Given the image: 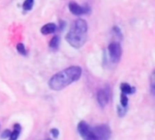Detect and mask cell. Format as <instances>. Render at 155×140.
Listing matches in <instances>:
<instances>
[{"label":"cell","mask_w":155,"mask_h":140,"mask_svg":"<svg viewBox=\"0 0 155 140\" xmlns=\"http://www.w3.org/2000/svg\"><path fill=\"white\" fill-rule=\"evenodd\" d=\"M51 134H52V136H53L54 138H58V136H59V131H58L57 129H51Z\"/></svg>","instance_id":"cell-18"},{"label":"cell","mask_w":155,"mask_h":140,"mask_svg":"<svg viewBox=\"0 0 155 140\" xmlns=\"http://www.w3.org/2000/svg\"><path fill=\"white\" fill-rule=\"evenodd\" d=\"M57 31V25L54 23H47L44 24L41 28V33L44 35H48L51 33H54Z\"/></svg>","instance_id":"cell-7"},{"label":"cell","mask_w":155,"mask_h":140,"mask_svg":"<svg viewBox=\"0 0 155 140\" xmlns=\"http://www.w3.org/2000/svg\"><path fill=\"white\" fill-rule=\"evenodd\" d=\"M127 112V108L122 107V106H118L117 107V113L120 117H124Z\"/></svg>","instance_id":"cell-14"},{"label":"cell","mask_w":155,"mask_h":140,"mask_svg":"<svg viewBox=\"0 0 155 140\" xmlns=\"http://www.w3.org/2000/svg\"><path fill=\"white\" fill-rule=\"evenodd\" d=\"M82 76V68L80 66H70L56 74L49 80V87L53 91H61L77 81Z\"/></svg>","instance_id":"cell-1"},{"label":"cell","mask_w":155,"mask_h":140,"mask_svg":"<svg viewBox=\"0 0 155 140\" xmlns=\"http://www.w3.org/2000/svg\"><path fill=\"white\" fill-rule=\"evenodd\" d=\"M46 140H51V139H46Z\"/></svg>","instance_id":"cell-19"},{"label":"cell","mask_w":155,"mask_h":140,"mask_svg":"<svg viewBox=\"0 0 155 140\" xmlns=\"http://www.w3.org/2000/svg\"><path fill=\"white\" fill-rule=\"evenodd\" d=\"M113 32H114V33L116 35V37H117V38H120V39H122V38H123V34H122L121 29H120L118 26H114V28H113Z\"/></svg>","instance_id":"cell-15"},{"label":"cell","mask_w":155,"mask_h":140,"mask_svg":"<svg viewBox=\"0 0 155 140\" xmlns=\"http://www.w3.org/2000/svg\"><path fill=\"white\" fill-rule=\"evenodd\" d=\"M10 134H11V131L9 129H5L3 131L2 135H1V138L2 139H6V138H9L10 137Z\"/></svg>","instance_id":"cell-16"},{"label":"cell","mask_w":155,"mask_h":140,"mask_svg":"<svg viewBox=\"0 0 155 140\" xmlns=\"http://www.w3.org/2000/svg\"><path fill=\"white\" fill-rule=\"evenodd\" d=\"M68 7H69V11L74 15H77V16L88 14L91 12V8L88 5H80L76 2H70Z\"/></svg>","instance_id":"cell-5"},{"label":"cell","mask_w":155,"mask_h":140,"mask_svg":"<svg viewBox=\"0 0 155 140\" xmlns=\"http://www.w3.org/2000/svg\"><path fill=\"white\" fill-rule=\"evenodd\" d=\"M121 106L124 108H127L128 106V97L124 93L121 94Z\"/></svg>","instance_id":"cell-13"},{"label":"cell","mask_w":155,"mask_h":140,"mask_svg":"<svg viewBox=\"0 0 155 140\" xmlns=\"http://www.w3.org/2000/svg\"><path fill=\"white\" fill-rule=\"evenodd\" d=\"M151 88H152V93H153V95H154V73H153V75H152V79H151Z\"/></svg>","instance_id":"cell-17"},{"label":"cell","mask_w":155,"mask_h":140,"mask_svg":"<svg viewBox=\"0 0 155 140\" xmlns=\"http://www.w3.org/2000/svg\"><path fill=\"white\" fill-rule=\"evenodd\" d=\"M21 130H22L21 126H20L19 124H17V123H16V124H15V125H14V130H13V132H11L10 137H9L8 140L18 139L19 136H20V133H21Z\"/></svg>","instance_id":"cell-9"},{"label":"cell","mask_w":155,"mask_h":140,"mask_svg":"<svg viewBox=\"0 0 155 140\" xmlns=\"http://www.w3.org/2000/svg\"><path fill=\"white\" fill-rule=\"evenodd\" d=\"M59 45H60V38H59V36L55 35L51 39V41L49 43V48L52 51H57L59 48Z\"/></svg>","instance_id":"cell-10"},{"label":"cell","mask_w":155,"mask_h":140,"mask_svg":"<svg viewBox=\"0 0 155 140\" xmlns=\"http://www.w3.org/2000/svg\"><path fill=\"white\" fill-rule=\"evenodd\" d=\"M121 91H122V93H124L125 95H130V94H134L135 92V88L126 82H124L121 84Z\"/></svg>","instance_id":"cell-8"},{"label":"cell","mask_w":155,"mask_h":140,"mask_svg":"<svg viewBox=\"0 0 155 140\" xmlns=\"http://www.w3.org/2000/svg\"><path fill=\"white\" fill-rule=\"evenodd\" d=\"M77 130L84 140H109L111 138V129L107 125L91 127L86 122L81 121Z\"/></svg>","instance_id":"cell-3"},{"label":"cell","mask_w":155,"mask_h":140,"mask_svg":"<svg viewBox=\"0 0 155 140\" xmlns=\"http://www.w3.org/2000/svg\"><path fill=\"white\" fill-rule=\"evenodd\" d=\"M16 50L17 52L21 54V55H26L27 54V51L25 47V44L22 43H19L16 44Z\"/></svg>","instance_id":"cell-12"},{"label":"cell","mask_w":155,"mask_h":140,"mask_svg":"<svg viewBox=\"0 0 155 140\" xmlns=\"http://www.w3.org/2000/svg\"><path fill=\"white\" fill-rule=\"evenodd\" d=\"M110 96H111V92H110L109 87L103 88L98 91V93H97V102H98V104H99V106L101 108H104L109 103Z\"/></svg>","instance_id":"cell-6"},{"label":"cell","mask_w":155,"mask_h":140,"mask_svg":"<svg viewBox=\"0 0 155 140\" xmlns=\"http://www.w3.org/2000/svg\"><path fill=\"white\" fill-rule=\"evenodd\" d=\"M34 4H35V0H25L22 5L23 10L25 12H29L34 7Z\"/></svg>","instance_id":"cell-11"},{"label":"cell","mask_w":155,"mask_h":140,"mask_svg":"<svg viewBox=\"0 0 155 140\" xmlns=\"http://www.w3.org/2000/svg\"><path fill=\"white\" fill-rule=\"evenodd\" d=\"M108 52H109V57L112 62L114 63L119 62L122 57V53H123L121 44L117 42L111 43L108 46Z\"/></svg>","instance_id":"cell-4"},{"label":"cell","mask_w":155,"mask_h":140,"mask_svg":"<svg viewBox=\"0 0 155 140\" xmlns=\"http://www.w3.org/2000/svg\"><path fill=\"white\" fill-rule=\"evenodd\" d=\"M87 22L83 18H78L72 23L65 39L73 48L79 49L84 45L87 40Z\"/></svg>","instance_id":"cell-2"}]
</instances>
